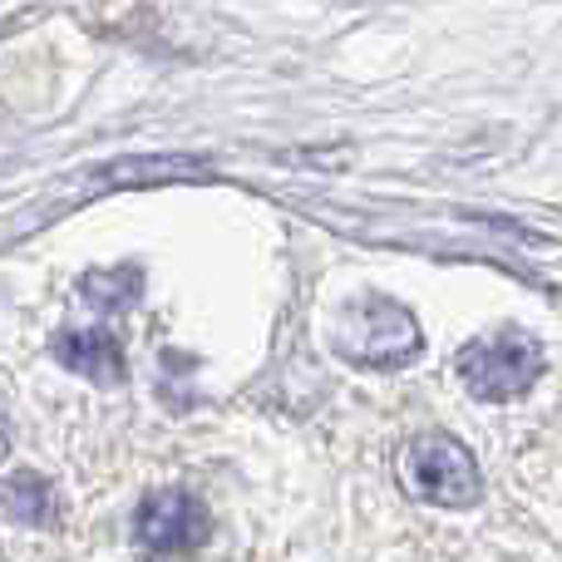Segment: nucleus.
Instances as JSON below:
<instances>
[{
  "instance_id": "obj_1",
  "label": "nucleus",
  "mask_w": 562,
  "mask_h": 562,
  "mask_svg": "<svg viewBox=\"0 0 562 562\" xmlns=\"http://www.w3.org/2000/svg\"><path fill=\"white\" fill-rule=\"evenodd\" d=\"M330 346L340 360L350 366H370V370H395L409 366L419 356V326L400 301L390 296H356L340 306L336 326H330Z\"/></svg>"
},
{
  "instance_id": "obj_2",
  "label": "nucleus",
  "mask_w": 562,
  "mask_h": 562,
  "mask_svg": "<svg viewBox=\"0 0 562 562\" xmlns=\"http://www.w3.org/2000/svg\"><path fill=\"white\" fill-rule=\"evenodd\" d=\"M538 375H543V346L528 330H498L459 350V380L474 400H518L533 390Z\"/></svg>"
},
{
  "instance_id": "obj_3",
  "label": "nucleus",
  "mask_w": 562,
  "mask_h": 562,
  "mask_svg": "<svg viewBox=\"0 0 562 562\" xmlns=\"http://www.w3.org/2000/svg\"><path fill=\"white\" fill-rule=\"evenodd\" d=\"M405 488L435 508H474L484 494L479 464L454 435H419L405 449Z\"/></svg>"
},
{
  "instance_id": "obj_4",
  "label": "nucleus",
  "mask_w": 562,
  "mask_h": 562,
  "mask_svg": "<svg viewBox=\"0 0 562 562\" xmlns=\"http://www.w3.org/2000/svg\"><path fill=\"white\" fill-rule=\"evenodd\" d=\"M207 533H213V518H207L203 498H193L188 488H158L138 504L134 543L148 558H183L203 548Z\"/></svg>"
},
{
  "instance_id": "obj_5",
  "label": "nucleus",
  "mask_w": 562,
  "mask_h": 562,
  "mask_svg": "<svg viewBox=\"0 0 562 562\" xmlns=\"http://www.w3.org/2000/svg\"><path fill=\"white\" fill-rule=\"evenodd\" d=\"M55 360L65 370H75V375L94 380V385L124 380V350H119V340L99 326H65L55 336Z\"/></svg>"
},
{
  "instance_id": "obj_6",
  "label": "nucleus",
  "mask_w": 562,
  "mask_h": 562,
  "mask_svg": "<svg viewBox=\"0 0 562 562\" xmlns=\"http://www.w3.org/2000/svg\"><path fill=\"white\" fill-rule=\"evenodd\" d=\"M0 518L5 524H25V528H45L55 524V488L40 474H15L0 484Z\"/></svg>"
},
{
  "instance_id": "obj_7",
  "label": "nucleus",
  "mask_w": 562,
  "mask_h": 562,
  "mask_svg": "<svg viewBox=\"0 0 562 562\" xmlns=\"http://www.w3.org/2000/svg\"><path fill=\"white\" fill-rule=\"evenodd\" d=\"M85 301L99 311V316H119V311H128L138 301V291H144V272L138 267H119V272H94L85 277Z\"/></svg>"
},
{
  "instance_id": "obj_8",
  "label": "nucleus",
  "mask_w": 562,
  "mask_h": 562,
  "mask_svg": "<svg viewBox=\"0 0 562 562\" xmlns=\"http://www.w3.org/2000/svg\"><path fill=\"white\" fill-rule=\"evenodd\" d=\"M10 449V415H5V395H0V459Z\"/></svg>"
}]
</instances>
